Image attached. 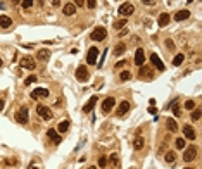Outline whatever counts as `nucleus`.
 <instances>
[{
	"mask_svg": "<svg viewBox=\"0 0 202 169\" xmlns=\"http://www.w3.org/2000/svg\"><path fill=\"white\" fill-rule=\"evenodd\" d=\"M124 26H126V19H119V21L114 22V30H121Z\"/></svg>",
	"mask_w": 202,
	"mask_h": 169,
	"instance_id": "nucleus-32",
	"label": "nucleus"
},
{
	"mask_svg": "<svg viewBox=\"0 0 202 169\" xmlns=\"http://www.w3.org/2000/svg\"><path fill=\"white\" fill-rule=\"evenodd\" d=\"M21 67L33 71L35 67H36V64H35V60L31 59V57H23V59H21Z\"/></svg>",
	"mask_w": 202,
	"mask_h": 169,
	"instance_id": "nucleus-10",
	"label": "nucleus"
},
{
	"mask_svg": "<svg viewBox=\"0 0 202 169\" xmlns=\"http://www.w3.org/2000/svg\"><path fill=\"white\" fill-rule=\"evenodd\" d=\"M183 169H195V168H183Z\"/></svg>",
	"mask_w": 202,
	"mask_h": 169,
	"instance_id": "nucleus-51",
	"label": "nucleus"
},
{
	"mask_svg": "<svg viewBox=\"0 0 202 169\" xmlns=\"http://www.w3.org/2000/svg\"><path fill=\"white\" fill-rule=\"evenodd\" d=\"M133 12H135V5H133L132 2H124L119 5V9H118V14L123 16V17H128V16H132Z\"/></svg>",
	"mask_w": 202,
	"mask_h": 169,
	"instance_id": "nucleus-1",
	"label": "nucleus"
},
{
	"mask_svg": "<svg viewBox=\"0 0 202 169\" xmlns=\"http://www.w3.org/2000/svg\"><path fill=\"white\" fill-rule=\"evenodd\" d=\"M97 100H99V99L93 95V97H92V99L88 100L85 105H83V112H92V109H93V107H95V104H97Z\"/></svg>",
	"mask_w": 202,
	"mask_h": 169,
	"instance_id": "nucleus-17",
	"label": "nucleus"
},
{
	"mask_svg": "<svg viewBox=\"0 0 202 169\" xmlns=\"http://www.w3.org/2000/svg\"><path fill=\"white\" fill-rule=\"evenodd\" d=\"M38 60H41V62H47V60L50 59V50H47V49H41L38 50Z\"/></svg>",
	"mask_w": 202,
	"mask_h": 169,
	"instance_id": "nucleus-19",
	"label": "nucleus"
},
{
	"mask_svg": "<svg viewBox=\"0 0 202 169\" xmlns=\"http://www.w3.org/2000/svg\"><path fill=\"white\" fill-rule=\"evenodd\" d=\"M90 78V73L86 69V66H80L78 69H76V80L81 81V83H85V81H88Z\"/></svg>",
	"mask_w": 202,
	"mask_h": 169,
	"instance_id": "nucleus-5",
	"label": "nucleus"
},
{
	"mask_svg": "<svg viewBox=\"0 0 202 169\" xmlns=\"http://www.w3.org/2000/svg\"><path fill=\"white\" fill-rule=\"evenodd\" d=\"M173 114H174L176 118H180V114H182V112H180V107H178V104H174V105H173Z\"/></svg>",
	"mask_w": 202,
	"mask_h": 169,
	"instance_id": "nucleus-38",
	"label": "nucleus"
},
{
	"mask_svg": "<svg viewBox=\"0 0 202 169\" xmlns=\"http://www.w3.org/2000/svg\"><path fill=\"white\" fill-rule=\"evenodd\" d=\"M86 62L92 64V66L99 62V49H97V47H90V49H88V54H86Z\"/></svg>",
	"mask_w": 202,
	"mask_h": 169,
	"instance_id": "nucleus-4",
	"label": "nucleus"
},
{
	"mask_svg": "<svg viewBox=\"0 0 202 169\" xmlns=\"http://www.w3.org/2000/svg\"><path fill=\"white\" fill-rule=\"evenodd\" d=\"M150 62H152V64H154V66H155L159 71H166V66H164V62L159 59V55H157V54H152V55H150Z\"/></svg>",
	"mask_w": 202,
	"mask_h": 169,
	"instance_id": "nucleus-11",
	"label": "nucleus"
},
{
	"mask_svg": "<svg viewBox=\"0 0 202 169\" xmlns=\"http://www.w3.org/2000/svg\"><path fill=\"white\" fill-rule=\"evenodd\" d=\"M143 62H145V52L142 49H138L135 52V64L137 66H143Z\"/></svg>",
	"mask_w": 202,
	"mask_h": 169,
	"instance_id": "nucleus-13",
	"label": "nucleus"
},
{
	"mask_svg": "<svg viewBox=\"0 0 202 169\" xmlns=\"http://www.w3.org/2000/svg\"><path fill=\"white\" fill-rule=\"evenodd\" d=\"M50 4L54 7H59V5H61V0H50Z\"/></svg>",
	"mask_w": 202,
	"mask_h": 169,
	"instance_id": "nucleus-42",
	"label": "nucleus"
},
{
	"mask_svg": "<svg viewBox=\"0 0 202 169\" xmlns=\"http://www.w3.org/2000/svg\"><path fill=\"white\" fill-rule=\"evenodd\" d=\"M174 145H176V149H178V150H183V149H185V145H187V141H185V138H176V140H174Z\"/></svg>",
	"mask_w": 202,
	"mask_h": 169,
	"instance_id": "nucleus-30",
	"label": "nucleus"
},
{
	"mask_svg": "<svg viewBox=\"0 0 202 169\" xmlns=\"http://www.w3.org/2000/svg\"><path fill=\"white\" fill-rule=\"evenodd\" d=\"M201 112H202L201 109H193L192 110V121H199V119H201Z\"/></svg>",
	"mask_w": 202,
	"mask_h": 169,
	"instance_id": "nucleus-33",
	"label": "nucleus"
},
{
	"mask_svg": "<svg viewBox=\"0 0 202 169\" xmlns=\"http://www.w3.org/2000/svg\"><path fill=\"white\" fill-rule=\"evenodd\" d=\"M49 97V90L47 88H36L31 91V99L38 100V99H47Z\"/></svg>",
	"mask_w": 202,
	"mask_h": 169,
	"instance_id": "nucleus-9",
	"label": "nucleus"
},
{
	"mask_svg": "<svg viewBox=\"0 0 202 169\" xmlns=\"http://www.w3.org/2000/svg\"><path fill=\"white\" fill-rule=\"evenodd\" d=\"M4 7H5V4H2V2H0V9H4Z\"/></svg>",
	"mask_w": 202,
	"mask_h": 169,
	"instance_id": "nucleus-49",
	"label": "nucleus"
},
{
	"mask_svg": "<svg viewBox=\"0 0 202 169\" xmlns=\"http://www.w3.org/2000/svg\"><path fill=\"white\" fill-rule=\"evenodd\" d=\"M68 129H69V121H61L59 126H57V131L59 133H66Z\"/></svg>",
	"mask_w": 202,
	"mask_h": 169,
	"instance_id": "nucleus-27",
	"label": "nucleus"
},
{
	"mask_svg": "<svg viewBox=\"0 0 202 169\" xmlns=\"http://www.w3.org/2000/svg\"><path fill=\"white\" fill-rule=\"evenodd\" d=\"M85 4H86L88 9H95V7H97V0H86Z\"/></svg>",
	"mask_w": 202,
	"mask_h": 169,
	"instance_id": "nucleus-37",
	"label": "nucleus"
},
{
	"mask_svg": "<svg viewBox=\"0 0 202 169\" xmlns=\"http://www.w3.org/2000/svg\"><path fill=\"white\" fill-rule=\"evenodd\" d=\"M62 12H64V16H74L76 14V5L74 4H66L64 7H62Z\"/></svg>",
	"mask_w": 202,
	"mask_h": 169,
	"instance_id": "nucleus-16",
	"label": "nucleus"
},
{
	"mask_svg": "<svg viewBox=\"0 0 202 169\" xmlns=\"http://www.w3.org/2000/svg\"><path fill=\"white\" fill-rule=\"evenodd\" d=\"M90 38H92L93 41H102V40H105V38H107V30H105V28H102V26H99V28H95V30L92 31Z\"/></svg>",
	"mask_w": 202,
	"mask_h": 169,
	"instance_id": "nucleus-2",
	"label": "nucleus"
},
{
	"mask_svg": "<svg viewBox=\"0 0 202 169\" xmlns=\"http://www.w3.org/2000/svg\"><path fill=\"white\" fill-rule=\"evenodd\" d=\"M173 17H174V21H185V19H188V17H190V10H187V9L178 10Z\"/></svg>",
	"mask_w": 202,
	"mask_h": 169,
	"instance_id": "nucleus-14",
	"label": "nucleus"
},
{
	"mask_svg": "<svg viewBox=\"0 0 202 169\" xmlns=\"http://www.w3.org/2000/svg\"><path fill=\"white\" fill-rule=\"evenodd\" d=\"M47 135H49V138H50L55 145H59V143L62 141V138L57 135V131H55V129H49V131H47Z\"/></svg>",
	"mask_w": 202,
	"mask_h": 169,
	"instance_id": "nucleus-18",
	"label": "nucleus"
},
{
	"mask_svg": "<svg viewBox=\"0 0 202 169\" xmlns=\"http://www.w3.org/2000/svg\"><path fill=\"white\" fill-rule=\"evenodd\" d=\"M164 160H166L168 164H173V162L176 160V154H174V152H166V155H164Z\"/></svg>",
	"mask_w": 202,
	"mask_h": 169,
	"instance_id": "nucleus-28",
	"label": "nucleus"
},
{
	"mask_svg": "<svg viewBox=\"0 0 202 169\" xmlns=\"http://www.w3.org/2000/svg\"><path fill=\"white\" fill-rule=\"evenodd\" d=\"M195 155H197V147L195 145H190L188 149L185 150V154H183V160L185 162H192L195 159Z\"/></svg>",
	"mask_w": 202,
	"mask_h": 169,
	"instance_id": "nucleus-7",
	"label": "nucleus"
},
{
	"mask_svg": "<svg viewBox=\"0 0 202 169\" xmlns=\"http://www.w3.org/2000/svg\"><path fill=\"white\" fill-rule=\"evenodd\" d=\"M166 47H168L169 50H174V41L168 38V40H166Z\"/></svg>",
	"mask_w": 202,
	"mask_h": 169,
	"instance_id": "nucleus-39",
	"label": "nucleus"
},
{
	"mask_svg": "<svg viewBox=\"0 0 202 169\" xmlns=\"http://www.w3.org/2000/svg\"><path fill=\"white\" fill-rule=\"evenodd\" d=\"M126 33H128V30H123V31H119L118 35H119V36H123V35H126Z\"/></svg>",
	"mask_w": 202,
	"mask_h": 169,
	"instance_id": "nucleus-46",
	"label": "nucleus"
},
{
	"mask_svg": "<svg viewBox=\"0 0 202 169\" xmlns=\"http://www.w3.org/2000/svg\"><path fill=\"white\" fill-rule=\"evenodd\" d=\"M35 81H36V76H35V74H31V76H28V78L24 80V86H28V85L35 83Z\"/></svg>",
	"mask_w": 202,
	"mask_h": 169,
	"instance_id": "nucleus-35",
	"label": "nucleus"
},
{
	"mask_svg": "<svg viewBox=\"0 0 202 169\" xmlns=\"http://www.w3.org/2000/svg\"><path fill=\"white\" fill-rule=\"evenodd\" d=\"M183 135L185 140H195V131L192 129V126H183Z\"/></svg>",
	"mask_w": 202,
	"mask_h": 169,
	"instance_id": "nucleus-20",
	"label": "nucleus"
},
{
	"mask_svg": "<svg viewBox=\"0 0 202 169\" xmlns=\"http://www.w3.org/2000/svg\"><path fill=\"white\" fill-rule=\"evenodd\" d=\"M185 109H187V110H193V109H195V102H193V100H187V102H185Z\"/></svg>",
	"mask_w": 202,
	"mask_h": 169,
	"instance_id": "nucleus-34",
	"label": "nucleus"
},
{
	"mask_svg": "<svg viewBox=\"0 0 202 169\" xmlns=\"http://www.w3.org/2000/svg\"><path fill=\"white\" fill-rule=\"evenodd\" d=\"M21 4H23V7H24V9L33 7V0H21Z\"/></svg>",
	"mask_w": 202,
	"mask_h": 169,
	"instance_id": "nucleus-36",
	"label": "nucleus"
},
{
	"mask_svg": "<svg viewBox=\"0 0 202 169\" xmlns=\"http://www.w3.org/2000/svg\"><path fill=\"white\" fill-rule=\"evenodd\" d=\"M107 162H109V166H111V168H119V164H121V160H119V155H118L116 152L109 155Z\"/></svg>",
	"mask_w": 202,
	"mask_h": 169,
	"instance_id": "nucleus-15",
	"label": "nucleus"
},
{
	"mask_svg": "<svg viewBox=\"0 0 202 169\" xmlns=\"http://www.w3.org/2000/svg\"><path fill=\"white\" fill-rule=\"evenodd\" d=\"M169 21H171V16H169L168 12H162L161 16H159V19H157V24H159L161 28H164V26L169 24Z\"/></svg>",
	"mask_w": 202,
	"mask_h": 169,
	"instance_id": "nucleus-12",
	"label": "nucleus"
},
{
	"mask_svg": "<svg viewBox=\"0 0 202 169\" xmlns=\"http://www.w3.org/2000/svg\"><path fill=\"white\" fill-rule=\"evenodd\" d=\"M105 164H107V159H105V157H100V159H99V166H100V168H105Z\"/></svg>",
	"mask_w": 202,
	"mask_h": 169,
	"instance_id": "nucleus-40",
	"label": "nucleus"
},
{
	"mask_svg": "<svg viewBox=\"0 0 202 169\" xmlns=\"http://www.w3.org/2000/svg\"><path fill=\"white\" fill-rule=\"evenodd\" d=\"M149 112H150L152 116H155V114H157V109H155V107H150V109H149Z\"/></svg>",
	"mask_w": 202,
	"mask_h": 169,
	"instance_id": "nucleus-45",
	"label": "nucleus"
},
{
	"mask_svg": "<svg viewBox=\"0 0 202 169\" xmlns=\"http://www.w3.org/2000/svg\"><path fill=\"white\" fill-rule=\"evenodd\" d=\"M36 114L40 116L43 121H49V119H52V110L47 107V105H41V104H38L36 105Z\"/></svg>",
	"mask_w": 202,
	"mask_h": 169,
	"instance_id": "nucleus-3",
	"label": "nucleus"
},
{
	"mask_svg": "<svg viewBox=\"0 0 202 169\" xmlns=\"http://www.w3.org/2000/svg\"><path fill=\"white\" fill-rule=\"evenodd\" d=\"M74 5L76 7H83L85 5V0H74Z\"/></svg>",
	"mask_w": 202,
	"mask_h": 169,
	"instance_id": "nucleus-41",
	"label": "nucleus"
},
{
	"mask_svg": "<svg viewBox=\"0 0 202 169\" xmlns=\"http://www.w3.org/2000/svg\"><path fill=\"white\" fill-rule=\"evenodd\" d=\"M124 50H126V45H124V43H118V45H116V49H114V55H116V57H119V55L124 54Z\"/></svg>",
	"mask_w": 202,
	"mask_h": 169,
	"instance_id": "nucleus-26",
	"label": "nucleus"
},
{
	"mask_svg": "<svg viewBox=\"0 0 202 169\" xmlns=\"http://www.w3.org/2000/svg\"><path fill=\"white\" fill-rule=\"evenodd\" d=\"M142 2H143L145 5H154V4H155V0H142Z\"/></svg>",
	"mask_w": 202,
	"mask_h": 169,
	"instance_id": "nucleus-43",
	"label": "nucleus"
},
{
	"mask_svg": "<svg viewBox=\"0 0 202 169\" xmlns=\"http://www.w3.org/2000/svg\"><path fill=\"white\" fill-rule=\"evenodd\" d=\"M12 4H14V5H19V4H21V0H12Z\"/></svg>",
	"mask_w": 202,
	"mask_h": 169,
	"instance_id": "nucleus-47",
	"label": "nucleus"
},
{
	"mask_svg": "<svg viewBox=\"0 0 202 169\" xmlns=\"http://www.w3.org/2000/svg\"><path fill=\"white\" fill-rule=\"evenodd\" d=\"M138 76H140L142 80H147V78L150 80V78H152V69H150V67H143V66H142V69H140V73H138Z\"/></svg>",
	"mask_w": 202,
	"mask_h": 169,
	"instance_id": "nucleus-21",
	"label": "nucleus"
},
{
	"mask_svg": "<svg viewBox=\"0 0 202 169\" xmlns=\"http://www.w3.org/2000/svg\"><path fill=\"white\" fill-rule=\"evenodd\" d=\"M183 60H185V55H183V54H176V57L173 59V66H176V67H178V66H182Z\"/></svg>",
	"mask_w": 202,
	"mask_h": 169,
	"instance_id": "nucleus-29",
	"label": "nucleus"
},
{
	"mask_svg": "<svg viewBox=\"0 0 202 169\" xmlns=\"http://www.w3.org/2000/svg\"><path fill=\"white\" fill-rule=\"evenodd\" d=\"M114 104H116V100H114V97H107V99L102 102V112L104 114H107V112H111L112 107H114Z\"/></svg>",
	"mask_w": 202,
	"mask_h": 169,
	"instance_id": "nucleus-8",
	"label": "nucleus"
},
{
	"mask_svg": "<svg viewBox=\"0 0 202 169\" xmlns=\"http://www.w3.org/2000/svg\"><path fill=\"white\" fill-rule=\"evenodd\" d=\"M0 26L2 28H10L12 26V19L9 16H0Z\"/></svg>",
	"mask_w": 202,
	"mask_h": 169,
	"instance_id": "nucleus-24",
	"label": "nucleus"
},
{
	"mask_svg": "<svg viewBox=\"0 0 202 169\" xmlns=\"http://www.w3.org/2000/svg\"><path fill=\"white\" fill-rule=\"evenodd\" d=\"M2 109H4V100H0V112H2Z\"/></svg>",
	"mask_w": 202,
	"mask_h": 169,
	"instance_id": "nucleus-48",
	"label": "nucleus"
},
{
	"mask_svg": "<svg viewBox=\"0 0 202 169\" xmlns=\"http://www.w3.org/2000/svg\"><path fill=\"white\" fill-rule=\"evenodd\" d=\"M166 124H168V129L171 131V133H176V129H178V124H176V121L169 118V119H166Z\"/></svg>",
	"mask_w": 202,
	"mask_h": 169,
	"instance_id": "nucleus-25",
	"label": "nucleus"
},
{
	"mask_svg": "<svg viewBox=\"0 0 202 169\" xmlns=\"http://www.w3.org/2000/svg\"><path fill=\"white\" fill-rule=\"evenodd\" d=\"M88 169H97V168H95V166H92V168H88Z\"/></svg>",
	"mask_w": 202,
	"mask_h": 169,
	"instance_id": "nucleus-50",
	"label": "nucleus"
},
{
	"mask_svg": "<svg viewBox=\"0 0 202 169\" xmlns=\"http://www.w3.org/2000/svg\"><path fill=\"white\" fill-rule=\"evenodd\" d=\"M130 102H121L119 104V107H118V116H123V114H126L128 110H130Z\"/></svg>",
	"mask_w": 202,
	"mask_h": 169,
	"instance_id": "nucleus-22",
	"label": "nucleus"
},
{
	"mask_svg": "<svg viewBox=\"0 0 202 169\" xmlns=\"http://www.w3.org/2000/svg\"><path fill=\"white\" fill-rule=\"evenodd\" d=\"M143 145H145V138H143V136H137L135 141H133V149H135V150H142V149H143Z\"/></svg>",
	"mask_w": 202,
	"mask_h": 169,
	"instance_id": "nucleus-23",
	"label": "nucleus"
},
{
	"mask_svg": "<svg viewBox=\"0 0 202 169\" xmlns=\"http://www.w3.org/2000/svg\"><path fill=\"white\" fill-rule=\"evenodd\" d=\"M16 121H17L19 124H26V123L30 121V116H28V109H26V107H21V109L16 112Z\"/></svg>",
	"mask_w": 202,
	"mask_h": 169,
	"instance_id": "nucleus-6",
	"label": "nucleus"
},
{
	"mask_svg": "<svg viewBox=\"0 0 202 169\" xmlns=\"http://www.w3.org/2000/svg\"><path fill=\"white\" fill-rule=\"evenodd\" d=\"M0 67H2V59H0Z\"/></svg>",
	"mask_w": 202,
	"mask_h": 169,
	"instance_id": "nucleus-52",
	"label": "nucleus"
},
{
	"mask_svg": "<svg viewBox=\"0 0 202 169\" xmlns=\"http://www.w3.org/2000/svg\"><path fill=\"white\" fill-rule=\"evenodd\" d=\"M132 71H121V74H119V78H121V81H128L132 80Z\"/></svg>",
	"mask_w": 202,
	"mask_h": 169,
	"instance_id": "nucleus-31",
	"label": "nucleus"
},
{
	"mask_svg": "<svg viewBox=\"0 0 202 169\" xmlns=\"http://www.w3.org/2000/svg\"><path fill=\"white\" fill-rule=\"evenodd\" d=\"M124 64H126V60H119V62H116V67H118V69H119V67H123V66H124Z\"/></svg>",
	"mask_w": 202,
	"mask_h": 169,
	"instance_id": "nucleus-44",
	"label": "nucleus"
}]
</instances>
